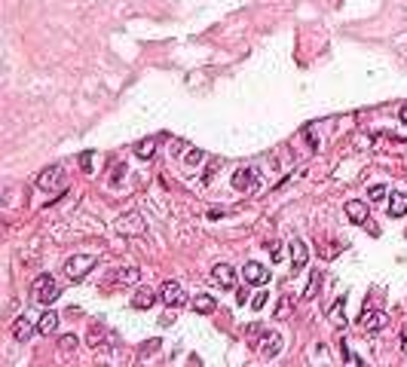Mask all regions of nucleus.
<instances>
[{"label":"nucleus","instance_id":"nucleus-1","mask_svg":"<svg viewBox=\"0 0 407 367\" xmlns=\"http://www.w3.org/2000/svg\"><path fill=\"white\" fill-rule=\"evenodd\" d=\"M31 294H34V300H37L40 306H49V303H56V300H58L61 288H58V282H56L52 275H40L37 282H34Z\"/></svg>","mask_w":407,"mask_h":367},{"label":"nucleus","instance_id":"nucleus-2","mask_svg":"<svg viewBox=\"0 0 407 367\" xmlns=\"http://www.w3.org/2000/svg\"><path fill=\"white\" fill-rule=\"evenodd\" d=\"M95 263H98V260H95L92 254H77V257H70L67 263H64V272H67V278H74V282H77V278H83Z\"/></svg>","mask_w":407,"mask_h":367},{"label":"nucleus","instance_id":"nucleus-3","mask_svg":"<svg viewBox=\"0 0 407 367\" xmlns=\"http://www.w3.org/2000/svg\"><path fill=\"white\" fill-rule=\"evenodd\" d=\"M116 230L122 236H144L147 233V223H144V217H141L138 211H129V214H122L116 220Z\"/></svg>","mask_w":407,"mask_h":367},{"label":"nucleus","instance_id":"nucleus-4","mask_svg":"<svg viewBox=\"0 0 407 367\" xmlns=\"http://www.w3.org/2000/svg\"><path fill=\"white\" fill-rule=\"evenodd\" d=\"M257 352L263 358H276L282 352V337L276 334V330H267V334L260 337V343H257Z\"/></svg>","mask_w":407,"mask_h":367},{"label":"nucleus","instance_id":"nucleus-5","mask_svg":"<svg viewBox=\"0 0 407 367\" xmlns=\"http://www.w3.org/2000/svg\"><path fill=\"white\" fill-rule=\"evenodd\" d=\"M358 321H361L364 330H383L389 324V315H386V312H377V309H364Z\"/></svg>","mask_w":407,"mask_h":367},{"label":"nucleus","instance_id":"nucleus-6","mask_svg":"<svg viewBox=\"0 0 407 367\" xmlns=\"http://www.w3.org/2000/svg\"><path fill=\"white\" fill-rule=\"evenodd\" d=\"M254 184H257V171L254 168H239L233 174V187L239 190V193H251Z\"/></svg>","mask_w":407,"mask_h":367},{"label":"nucleus","instance_id":"nucleus-7","mask_svg":"<svg viewBox=\"0 0 407 367\" xmlns=\"http://www.w3.org/2000/svg\"><path fill=\"white\" fill-rule=\"evenodd\" d=\"M211 278L221 285V288H236V269L230 263H215V269H211Z\"/></svg>","mask_w":407,"mask_h":367},{"label":"nucleus","instance_id":"nucleus-8","mask_svg":"<svg viewBox=\"0 0 407 367\" xmlns=\"http://www.w3.org/2000/svg\"><path fill=\"white\" fill-rule=\"evenodd\" d=\"M163 300H166V306H184L187 294H184V288L178 282H166L163 285Z\"/></svg>","mask_w":407,"mask_h":367},{"label":"nucleus","instance_id":"nucleus-9","mask_svg":"<svg viewBox=\"0 0 407 367\" xmlns=\"http://www.w3.org/2000/svg\"><path fill=\"white\" fill-rule=\"evenodd\" d=\"M245 282H251V285H267L270 282V272H267V266H260V263H245Z\"/></svg>","mask_w":407,"mask_h":367},{"label":"nucleus","instance_id":"nucleus-10","mask_svg":"<svg viewBox=\"0 0 407 367\" xmlns=\"http://www.w3.org/2000/svg\"><path fill=\"white\" fill-rule=\"evenodd\" d=\"M291 263H294V272H300L306 266V260H309V254H306V245H303V239H294L291 245Z\"/></svg>","mask_w":407,"mask_h":367},{"label":"nucleus","instance_id":"nucleus-11","mask_svg":"<svg viewBox=\"0 0 407 367\" xmlns=\"http://www.w3.org/2000/svg\"><path fill=\"white\" fill-rule=\"evenodd\" d=\"M346 217H349L352 223H367V220H370V208H367L364 202H349V205H346Z\"/></svg>","mask_w":407,"mask_h":367},{"label":"nucleus","instance_id":"nucleus-12","mask_svg":"<svg viewBox=\"0 0 407 367\" xmlns=\"http://www.w3.org/2000/svg\"><path fill=\"white\" fill-rule=\"evenodd\" d=\"M58 181H61V165H52V168L40 171L37 187H40V190H52V187H58Z\"/></svg>","mask_w":407,"mask_h":367},{"label":"nucleus","instance_id":"nucleus-13","mask_svg":"<svg viewBox=\"0 0 407 367\" xmlns=\"http://www.w3.org/2000/svg\"><path fill=\"white\" fill-rule=\"evenodd\" d=\"M389 217H404L407 214V193H392L389 196Z\"/></svg>","mask_w":407,"mask_h":367},{"label":"nucleus","instance_id":"nucleus-14","mask_svg":"<svg viewBox=\"0 0 407 367\" xmlns=\"http://www.w3.org/2000/svg\"><path fill=\"white\" fill-rule=\"evenodd\" d=\"M108 343H116V337L111 334V330H104V327L95 324V327L89 330V346H92V349H101V346H108Z\"/></svg>","mask_w":407,"mask_h":367},{"label":"nucleus","instance_id":"nucleus-15","mask_svg":"<svg viewBox=\"0 0 407 367\" xmlns=\"http://www.w3.org/2000/svg\"><path fill=\"white\" fill-rule=\"evenodd\" d=\"M153 300H156V294H153L150 288H138L135 297H132V306H135V309H150Z\"/></svg>","mask_w":407,"mask_h":367},{"label":"nucleus","instance_id":"nucleus-16","mask_svg":"<svg viewBox=\"0 0 407 367\" xmlns=\"http://www.w3.org/2000/svg\"><path fill=\"white\" fill-rule=\"evenodd\" d=\"M141 278V272L135 269V266H126V269H116L114 275H111V282H116V285H135Z\"/></svg>","mask_w":407,"mask_h":367},{"label":"nucleus","instance_id":"nucleus-17","mask_svg":"<svg viewBox=\"0 0 407 367\" xmlns=\"http://www.w3.org/2000/svg\"><path fill=\"white\" fill-rule=\"evenodd\" d=\"M215 306H218V303H215V297L199 294L196 300H193V306H190V309H193V312H199V315H211V312H215Z\"/></svg>","mask_w":407,"mask_h":367},{"label":"nucleus","instance_id":"nucleus-18","mask_svg":"<svg viewBox=\"0 0 407 367\" xmlns=\"http://www.w3.org/2000/svg\"><path fill=\"white\" fill-rule=\"evenodd\" d=\"M34 337V327H31V321L28 318H19L12 324V340H19V343H28Z\"/></svg>","mask_w":407,"mask_h":367},{"label":"nucleus","instance_id":"nucleus-19","mask_svg":"<svg viewBox=\"0 0 407 367\" xmlns=\"http://www.w3.org/2000/svg\"><path fill=\"white\" fill-rule=\"evenodd\" d=\"M56 327H58V315H56V312H43V315H40V321H37V330H40V334H56Z\"/></svg>","mask_w":407,"mask_h":367},{"label":"nucleus","instance_id":"nucleus-20","mask_svg":"<svg viewBox=\"0 0 407 367\" xmlns=\"http://www.w3.org/2000/svg\"><path fill=\"white\" fill-rule=\"evenodd\" d=\"M153 153H156V138H147V141H138L135 144V156H138V159H150Z\"/></svg>","mask_w":407,"mask_h":367},{"label":"nucleus","instance_id":"nucleus-21","mask_svg":"<svg viewBox=\"0 0 407 367\" xmlns=\"http://www.w3.org/2000/svg\"><path fill=\"white\" fill-rule=\"evenodd\" d=\"M322 282H325V278H322V272H312V278H309V285H306V291H303V300H315V294L318 291H322Z\"/></svg>","mask_w":407,"mask_h":367},{"label":"nucleus","instance_id":"nucleus-22","mask_svg":"<svg viewBox=\"0 0 407 367\" xmlns=\"http://www.w3.org/2000/svg\"><path fill=\"white\" fill-rule=\"evenodd\" d=\"M343 303H346V300H337V303L331 306V312H328V315H331V321L337 324V327H346V315H343Z\"/></svg>","mask_w":407,"mask_h":367},{"label":"nucleus","instance_id":"nucleus-23","mask_svg":"<svg viewBox=\"0 0 407 367\" xmlns=\"http://www.w3.org/2000/svg\"><path fill=\"white\" fill-rule=\"evenodd\" d=\"M263 334H267V330H263L260 324H248V327H245V337H248V343H251V346H257Z\"/></svg>","mask_w":407,"mask_h":367},{"label":"nucleus","instance_id":"nucleus-24","mask_svg":"<svg viewBox=\"0 0 407 367\" xmlns=\"http://www.w3.org/2000/svg\"><path fill=\"white\" fill-rule=\"evenodd\" d=\"M202 159H205V153H202V150H187V156H184V165L196 168V165H202Z\"/></svg>","mask_w":407,"mask_h":367},{"label":"nucleus","instance_id":"nucleus-25","mask_svg":"<svg viewBox=\"0 0 407 367\" xmlns=\"http://www.w3.org/2000/svg\"><path fill=\"white\" fill-rule=\"evenodd\" d=\"M58 349H61V352H74V349H77V337H74V334L61 337V340H58Z\"/></svg>","mask_w":407,"mask_h":367},{"label":"nucleus","instance_id":"nucleus-26","mask_svg":"<svg viewBox=\"0 0 407 367\" xmlns=\"http://www.w3.org/2000/svg\"><path fill=\"white\" fill-rule=\"evenodd\" d=\"M80 168H83L86 174H92V153H83V156H80Z\"/></svg>","mask_w":407,"mask_h":367},{"label":"nucleus","instance_id":"nucleus-27","mask_svg":"<svg viewBox=\"0 0 407 367\" xmlns=\"http://www.w3.org/2000/svg\"><path fill=\"white\" fill-rule=\"evenodd\" d=\"M386 196V187L383 184H377V187H370V202H380Z\"/></svg>","mask_w":407,"mask_h":367},{"label":"nucleus","instance_id":"nucleus-28","mask_svg":"<svg viewBox=\"0 0 407 367\" xmlns=\"http://www.w3.org/2000/svg\"><path fill=\"white\" fill-rule=\"evenodd\" d=\"M288 306H291L288 300H279V309H276V318H285V315H288V312H291Z\"/></svg>","mask_w":407,"mask_h":367},{"label":"nucleus","instance_id":"nucleus-29","mask_svg":"<svg viewBox=\"0 0 407 367\" xmlns=\"http://www.w3.org/2000/svg\"><path fill=\"white\" fill-rule=\"evenodd\" d=\"M159 349V340H150V343H144L141 346V355H147V352H156Z\"/></svg>","mask_w":407,"mask_h":367},{"label":"nucleus","instance_id":"nucleus-30","mask_svg":"<svg viewBox=\"0 0 407 367\" xmlns=\"http://www.w3.org/2000/svg\"><path fill=\"white\" fill-rule=\"evenodd\" d=\"M267 248H270L273 260H279V251H282V245H279V242H267Z\"/></svg>","mask_w":407,"mask_h":367},{"label":"nucleus","instance_id":"nucleus-31","mask_svg":"<svg viewBox=\"0 0 407 367\" xmlns=\"http://www.w3.org/2000/svg\"><path fill=\"white\" fill-rule=\"evenodd\" d=\"M263 306H267V294H257V297H254V306H251V309H263Z\"/></svg>","mask_w":407,"mask_h":367},{"label":"nucleus","instance_id":"nucleus-32","mask_svg":"<svg viewBox=\"0 0 407 367\" xmlns=\"http://www.w3.org/2000/svg\"><path fill=\"white\" fill-rule=\"evenodd\" d=\"M224 214H227L224 208H221V211H218V208H211V211H208V217H211V220H218V217H224Z\"/></svg>","mask_w":407,"mask_h":367},{"label":"nucleus","instance_id":"nucleus-33","mask_svg":"<svg viewBox=\"0 0 407 367\" xmlns=\"http://www.w3.org/2000/svg\"><path fill=\"white\" fill-rule=\"evenodd\" d=\"M398 116H401V122H407V104L401 107V113H398Z\"/></svg>","mask_w":407,"mask_h":367},{"label":"nucleus","instance_id":"nucleus-34","mask_svg":"<svg viewBox=\"0 0 407 367\" xmlns=\"http://www.w3.org/2000/svg\"><path fill=\"white\" fill-rule=\"evenodd\" d=\"M401 340H404V343H407V327H404V334H401Z\"/></svg>","mask_w":407,"mask_h":367}]
</instances>
